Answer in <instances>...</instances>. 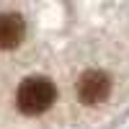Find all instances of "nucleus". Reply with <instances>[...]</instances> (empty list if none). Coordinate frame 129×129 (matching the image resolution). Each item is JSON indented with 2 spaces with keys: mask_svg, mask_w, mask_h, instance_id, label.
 Masks as SVG:
<instances>
[{
  "mask_svg": "<svg viewBox=\"0 0 129 129\" xmlns=\"http://www.w3.org/2000/svg\"><path fill=\"white\" fill-rule=\"evenodd\" d=\"M57 98V88L54 83L44 75H34V78H26L23 83L18 85V93H16V103L18 109L23 111L26 116H36V114H44Z\"/></svg>",
  "mask_w": 129,
  "mask_h": 129,
  "instance_id": "f257e3e1",
  "label": "nucleus"
},
{
  "mask_svg": "<svg viewBox=\"0 0 129 129\" xmlns=\"http://www.w3.org/2000/svg\"><path fill=\"white\" fill-rule=\"evenodd\" d=\"M109 93H111V80H109L106 72L88 70V72L80 75V80H78V95H80L83 103L98 106V103H103L106 98H109Z\"/></svg>",
  "mask_w": 129,
  "mask_h": 129,
  "instance_id": "f03ea898",
  "label": "nucleus"
},
{
  "mask_svg": "<svg viewBox=\"0 0 129 129\" xmlns=\"http://www.w3.org/2000/svg\"><path fill=\"white\" fill-rule=\"evenodd\" d=\"M26 36V21L21 13H0V49H16Z\"/></svg>",
  "mask_w": 129,
  "mask_h": 129,
  "instance_id": "7ed1b4c3",
  "label": "nucleus"
}]
</instances>
